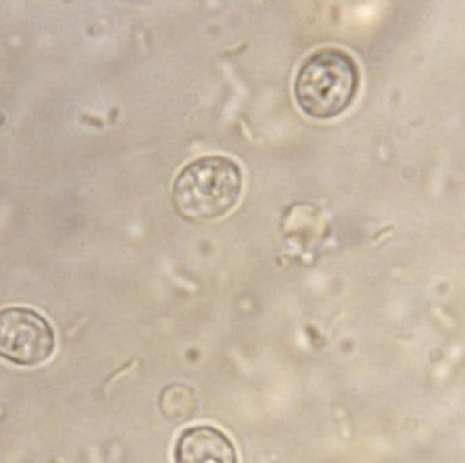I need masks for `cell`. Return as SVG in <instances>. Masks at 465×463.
I'll return each mask as SVG.
<instances>
[{"label":"cell","instance_id":"cell-4","mask_svg":"<svg viewBox=\"0 0 465 463\" xmlns=\"http://www.w3.org/2000/svg\"><path fill=\"white\" fill-rule=\"evenodd\" d=\"M174 462L238 463V454L225 432L213 426H193L180 434Z\"/></svg>","mask_w":465,"mask_h":463},{"label":"cell","instance_id":"cell-3","mask_svg":"<svg viewBox=\"0 0 465 463\" xmlns=\"http://www.w3.org/2000/svg\"><path fill=\"white\" fill-rule=\"evenodd\" d=\"M56 337L51 323L27 307L0 309V358L19 367H35L52 357Z\"/></svg>","mask_w":465,"mask_h":463},{"label":"cell","instance_id":"cell-1","mask_svg":"<svg viewBox=\"0 0 465 463\" xmlns=\"http://www.w3.org/2000/svg\"><path fill=\"white\" fill-rule=\"evenodd\" d=\"M242 191L240 166L225 156H204L185 166L173 183L177 212L191 221H213L234 209Z\"/></svg>","mask_w":465,"mask_h":463},{"label":"cell","instance_id":"cell-2","mask_svg":"<svg viewBox=\"0 0 465 463\" xmlns=\"http://www.w3.org/2000/svg\"><path fill=\"white\" fill-rule=\"evenodd\" d=\"M360 86L357 63L346 51L322 48L314 51L298 70L295 100L303 114L313 119H332L354 101Z\"/></svg>","mask_w":465,"mask_h":463}]
</instances>
